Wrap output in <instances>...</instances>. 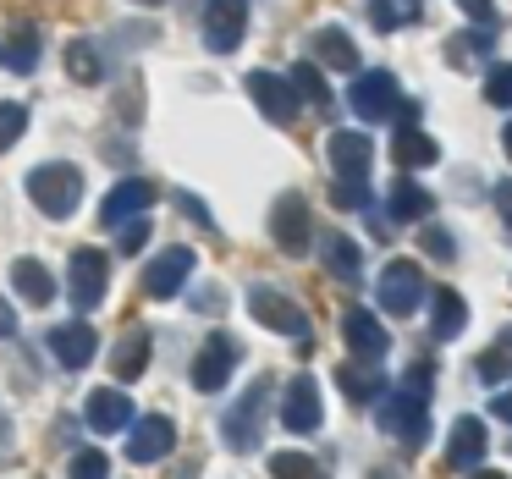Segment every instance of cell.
<instances>
[{"instance_id": "obj_1", "label": "cell", "mask_w": 512, "mask_h": 479, "mask_svg": "<svg viewBox=\"0 0 512 479\" xmlns=\"http://www.w3.org/2000/svg\"><path fill=\"white\" fill-rule=\"evenodd\" d=\"M430 386H435V364L424 358V364H413L402 375V386L391 397H380V413H375L380 430L408 446H424V430H430Z\"/></svg>"}, {"instance_id": "obj_2", "label": "cell", "mask_w": 512, "mask_h": 479, "mask_svg": "<svg viewBox=\"0 0 512 479\" xmlns=\"http://www.w3.org/2000/svg\"><path fill=\"white\" fill-rule=\"evenodd\" d=\"M28 199L39 204V215H50V221H67V215L83 204V171L67 166V160L34 166V171H28Z\"/></svg>"}, {"instance_id": "obj_3", "label": "cell", "mask_w": 512, "mask_h": 479, "mask_svg": "<svg viewBox=\"0 0 512 479\" xmlns=\"http://www.w3.org/2000/svg\"><path fill=\"white\" fill-rule=\"evenodd\" d=\"M265 402H270V380H248L243 397L232 402V408L221 413V441L232 446V452H254L259 435H265Z\"/></svg>"}, {"instance_id": "obj_4", "label": "cell", "mask_w": 512, "mask_h": 479, "mask_svg": "<svg viewBox=\"0 0 512 479\" xmlns=\"http://www.w3.org/2000/svg\"><path fill=\"white\" fill-rule=\"evenodd\" d=\"M105 287H111V254H105V248H78V254H72V276H67V292H72V303H78V314L100 309Z\"/></svg>"}, {"instance_id": "obj_5", "label": "cell", "mask_w": 512, "mask_h": 479, "mask_svg": "<svg viewBox=\"0 0 512 479\" xmlns=\"http://www.w3.org/2000/svg\"><path fill=\"white\" fill-rule=\"evenodd\" d=\"M248 309H254V320H259V325H270V331H281V336H292V342L309 347V314H303L298 303L287 298V292H276V287H254V292H248Z\"/></svg>"}, {"instance_id": "obj_6", "label": "cell", "mask_w": 512, "mask_h": 479, "mask_svg": "<svg viewBox=\"0 0 512 479\" xmlns=\"http://www.w3.org/2000/svg\"><path fill=\"white\" fill-rule=\"evenodd\" d=\"M347 105L358 111V122H391V111L402 105V89L391 72H358L353 89H347Z\"/></svg>"}, {"instance_id": "obj_7", "label": "cell", "mask_w": 512, "mask_h": 479, "mask_svg": "<svg viewBox=\"0 0 512 479\" xmlns=\"http://www.w3.org/2000/svg\"><path fill=\"white\" fill-rule=\"evenodd\" d=\"M270 237H276L281 254L303 259V248H309V237H314L309 199H303V193H281L276 199V210H270Z\"/></svg>"}, {"instance_id": "obj_8", "label": "cell", "mask_w": 512, "mask_h": 479, "mask_svg": "<svg viewBox=\"0 0 512 479\" xmlns=\"http://www.w3.org/2000/svg\"><path fill=\"white\" fill-rule=\"evenodd\" d=\"M248 34V0H204V45L215 56H232Z\"/></svg>"}, {"instance_id": "obj_9", "label": "cell", "mask_w": 512, "mask_h": 479, "mask_svg": "<svg viewBox=\"0 0 512 479\" xmlns=\"http://www.w3.org/2000/svg\"><path fill=\"white\" fill-rule=\"evenodd\" d=\"M375 298L386 314H413L424 303V270L413 265V259H391L380 287H375Z\"/></svg>"}, {"instance_id": "obj_10", "label": "cell", "mask_w": 512, "mask_h": 479, "mask_svg": "<svg viewBox=\"0 0 512 479\" xmlns=\"http://www.w3.org/2000/svg\"><path fill=\"white\" fill-rule=\"evenodd\" d=\"M281 424H287L292 435H314L325 424V408H320V386H314V375H292L287 391H281Z\"/></svg>"}, {"instance_id": "obj_11", "label": "cell", "mask_w": 512, "mask_h": 479, "mask_svg": "<svg viewBox=\"0 0 512 479\" xmlns=\"http://www.w3.org/2000/svg\"><path fill=\"white\" fill-rule=\"evenodd\" d=\"M232 369H237V342H232V336L215 331L210 342L199 347V358H193V391L215 397V391H221L226 380H232Z\"/></svg>"}, {"instance_id": "obj_12", "label": "cell", "mask_w": 512, "mask_h": 479, "mask_svg": "<svg viewBox=\"0 0 512 479\" xmlns=\"http://www.w3.org/2000/svg\"><path fill=\"white\" fill-rule=\"evenodd\" d=\"M193 265H199V259H193V248H182V243L166 248V254H155L149 270H144V292L149 298H177V292L188 287Z\"/></svg>"}, {"instance_id": "obj_13", "label": "cell", "mask_w": 512, "mask_h": 479, "mask_svg": "<svg viewBox=\"0 0 512 479\" xmlns=\"http://www.w3.org/2000/svg\"><path fill=\"white\" fill-rule=\"evenodd\" d=\"M248 94H254V105L270 116L276 127H287L292 116H298V89H292V78H281V72H248Z\"/></svg>"}, {"instance_id": "obj_14", "label": "cell", "mask_w": 512, "mask_h": 479, "mask_svg": "<svg viewBox=\"0 0 512 479\" xmlns=\"http://www.w3.org/2000/svg\"><path fill=\"white\" fill-rule=\"evenodd\" d=\"M171 446H177V424H171L166 413H149V419H138L133 430H127V457H133V463H160Z\"/></svg>"}, {"instance_id": "obj_15", "label": "cell", "mask_w": 512, "mask_h": 479, "mask_svg": "<svg viewBox=\"0 0 512 479\" xmlns=\"http://www.w3.org/2000/svg\"><path fill=\"white\" fill-rule=\"evenodd\" d=\"M490 452V430L479 413H463V419L452 424V435H446V463L452 468H479Z\"/></svg>"}, {"instance_id": "obj_16", "label": "cell", "mask_w": 512, "mask_h": 479, "mask_svg": "<svg viewBox=\"0 0 512 479\" xmlns=\"http://www.w3.org/2000/svg\"><path fill=\"white\" fill-rule=\"evenodd\" d=\"M342 342H347V353H353V358H380L391 347V331L380 325V314L347 309L342 314Z\"/></svg>"}, {"instance_id": "obj_17", "label": "cell", "mask_w": 512, "mask_h": 479, "mask_svg": "<svg viewBox=\"0 0 512 479\" xmlns=\"http://www.w3.org/2000/svg\"><path fill=\"white\" fill-rule=\"evenodd\" d=\"M325 155H331V171H336V177H364L369 160H375V144H369L358 127H336V133L325 138Z\"/></svg>"}, {"instance_id": "obj_18", "label": "cell", "mask_w": 512, "mask_h": 479, "mask_svg": "<svg viewBox=\"0 0 512 479\" xmlns=\"http://www.w3.org/2000/svg\"><path fill=\"white\" fill-rule=\"evenodd\" d=\"M149 204H155V182H144V177H122L111 193H105L100 221H105V226H122V221H133V215H144Z\"/></svg>"}, {"instance_id": "obj_19", "label": "cell", "mask_w": 512, "mask_h": 479, "mask_svg": "<svg viewBox=\"0 0 512 479\" xmlns=\"http://www.w3.org/2000/svg\"><path fill=\"white\" fill-rule=\"evenodd\" d=\"M50 353L61 358V369H83V364H94V353H100V336H94V325H83V320L56 325V331H50Z\"/></svg>"}, {"instance_id": "obj_20", "label": "cell", "mask_w": 512, "mask_h": 479, "mask_svg": "<svg viewBox=\"0 0 512 479\" xmlns=\"http://www.w3.org/2000/svg\"><path fill=\"white\" fill-rule=\"evenodd\" d=\"M336 386L347 391V402H380L386 397V375H380L375 358H347V364H336Z\"/></svg>"}, {"instance_id": "obj_21", "label": "cell", "mask_w": 512, "mask_h": 479, "mask_svg": "<svg viewBox=\"0 0 512 479\" xmlns=\"http://www.w3.org/2000/svg\"><path fill=\"white\" fill-rule=\"evenodd\" d=\"M463 331H468V303H463V292L435 287V292H430V336H435V342H457Z\"/></svg>"}, {"instance_id": "obj_22", "label": "cell", "mask_w": 512, "mask_h": 479, "mask_svg": "<svg viewBox=\"0 0 512 479\" xmlns=\"http://www.w3.org/2000/svg\"><path fill=\"white\" fill-rule=\"evenodd\" d=\"M83 413H89V424H94L100 435H116V430H127V424H133V402H127L116 386H100V391H89V402H83Z\"/></svg>"}, {"instance_id": "obj_23", "label": "cell", "mask_w": 512, "mask_h": 479, "mask_svg": "<svg viewBox=\"0 0 512 479\" xmlns=\"http://www.w3.org/2000/svg\"><path fill=\"white\" fill-rule=\"evenodd\" d=\"M309 50H314V61L331 67V72H358V45L347 39V28H314Z\"/></svg>"}, {"instance_id": "obj_24", "label": "cell", "mask_w": 512, "mask_h": 479, "mask_svg": "<svg viewBox=\"0 0 512 479\" xmlns=\"http://www.w3.org/2000/svg\"><path fill=\"white\" fill-rule=\"evenodd\" d=\"M12 287L23 292V303H34V309H45V303L56 298V276H50L45 259H17V265H12Z\"/></svg>"}, {"instance_id": "obj_25", "label": "cell", "mask_w": 512, "mask_h": 479, "mask_svg": "<svg viewBox=\"0 0 512 479\" xmlns=\"http://www.w3.org/2000/svg\"><path fill=\"white\" fill-rule=\"evenodd\" d=\"M391 160H397L402 171H419V166H435V160H441V144H435L430 133H419V127H402V133L391 138Z\"/></svg>"}, {"instance_id": "obj_26", "label": "cell", "mask_w": 512, "mask_h": 479, "mask_svg": "<svg viewBox=\"0 0 512 479\" xmlns=\"http://www.w3.org/2000/svg\"><path fill=\"white\" fill-rule=\"evenodd\" d=\"M111 369H116V380H127V386H133V380L149 369V331H144V325H133V331H122V342H116V358H111Z\"/></svg>"}, {"instance_id": "obj_27", "label": "cell", "mask_w": 512, "mask_h": 479, "mask_svg": "<svg viewBox=\"0 0 512 479\" xmlns=\"http://www.w3.org/2000/svg\"><path fill=\"white\" fill-rule=\"evenodd\" d=\"M0 67H12V72H34L39 67V28L34 23H17L12 34L0 39Z\"/></svg>"}, {"instance_id": "obj_28", "label": "cell", "mask_w": 512, "mask_h": 479, "mask_svg": "<svg viewBox=\"0 0 512 479\" xmlns=\"http://www.w3.org/2000/svg\"><path fill=\"white\" fill-rule=\"evenodd\" d=\"M320 259H325V270H331L336 281H347V287H353V281L364 276V270H358V265H364V254H358V243H353L347 232H331V237H325Z\"/></svg>"}, {"instance_id": "obj_29", "label": "cell", "mask_w": 512, "mask_h": 479, "mask_svg": "<svg viewBox=\"0 0 512 479\" xmlns=\"http://www.w3.org/2000/svg\"><path fill=\"white\" fill-rule=\"evenodd\" d=\"M430 210H435V199L419 188V182H391V199H386L391 221H424Z\"/></svg>"}, {"instance_id": "obj_30", "label": "cell", "mask_w": 512, "mask_h": 479, "mask_svg": "<svg viewBox=\"0 0 512 479\" xmlns=\"http://www.w3.org/2000/svg\"><path fill=\"white\" fill-rule=\"evenodd\" d=\"M292 89H298V100H309L314 111L331 105V89H325V78H320V61H298V67H292Z\"/></svg>"}, {"instance_id": "obj_31", "label": "cell", "mask_w": 512, "mask_h": 479, "mask_svg": "<svg viewBox=\"0 0 512 479\" xmlns=\"http://www.w3.org/2000/svg\"><path fill=\"white\" fill-rule=\"evenodd\" d=\"M67 72H72L78 83H100V78H105L100 50H94L89 39H72V45H67Z\"/></svg>"}, {"instance_id": "obj_32", "label": "cell", "mask_w": 512, "mask_h": 479, "mask_svg": "<svg viewBox=\"0 0 512 479\" xmlns=\"http://www.w3.org/2000/svg\"><path fill=\"white\" fill-rule=\"evenodd\" d=\"M270 479H331V474L303 452H276L270 457Z\"/></svg>"}, {"instance_id": "obj_33", "label": "cell", "mask_w": 512, "mask_h": 479, "mask_svg": "<svg viewBox=\"0 0 512 479\" xmlns=\"http://www.w3.org/2000/svg\"><path fill=\"white\" fill-rule=\"evenodd\" d=\"M23 133H28V111L17 100H0V155H6Z\"/></svg>"}, {"instance_id": "obj_34", "label": "cell", "mask_w": 512, "mask_h": 479, "mask_svg": "<svg viewBox=\"0 0 512 479\" xmlns=\"http://www.w3.org/2000/svg\"><path fill=\"white\" fill-rule=\"evenodd\" d=\"M331 204H336V210H369V188H364V177H336Z\"/></svg>"}, {"instance_id": "obj_35", "label": "cell", "mask_w": 512, "mask_h": 479, "mask_svg": "<svg viewBox=\"0 0 512 479\" xmlns=\"http://www.w3.org/2000/svg\"><path fill=\"white\" fill-rule=\"evenodd\" d=\"M72 479H111V463H105V452H78L67 463Z\"/></svg>"}, {"instance_id": "obj_36", "label": "cell", "mask_w": 512, "mask_h": 479, "mask_svg": "<svg viewBox=\"0 0 512 479\" xmlns=\"http://www.w3.org/2000/svg\"><path fill=\"white\" fill-rule=\"evenodd\" d=\"M144 243H149V221H144V215H133V221L116 226V248H122V254H138Z\"/></svg>"}, {"instance_id": "obj_37", "label": "cell", "mask_w": 512, "mask_h": 479, "mask_svg": "<svg viewBox=\"0 0 512 479\" xmlns=\"http://www.w3.org/2000/svg\"><path fill=\"white\" fill-rule=\"evenodd\" d=\"M369 23H375L380 34H391V28H402V23H408V12H402L397 0H369Z\"/></svg>"}, {"instance_id": "obj_38", "label": "cell", "mask_w": 512, "mask_h": 479, "mask_svg": "<svg viewBox=\"0 0 512 479\" xmlns=\"http://www.w3.org/2000/svg\"><path fill=\"white\" fill-rule=\"evenodd\" d=\"M507 369H512V358H507V342H496L485 358H479V380H485V386H496V380L507 375Z\"/></svg>"}, {"instance_id": "obj_39", "label": "cell", "mask_w": 512, "mask_h": 479, "mask_svg": "<svg viewBox=\"0 0 512 479\" xmlns=\"http://www.w3.org/2000/svg\"><path fill=\"white\" fill-rule=\"evenodd\" d=\"M485 100H490V105H512V67H490Z\"/></svg>"}, {"instance_id": "obj_40", "label": "cell", "mask_w": 512, "mask_h": 479, "mask_svg": "<svg viewBox=\"0 0 512 479\" xmlns=\"http://www.w3.org/2000/svg\"><path fill=\"white\" fill-rule=\"evenodd\" d=\"M419 243H424V254H435V259H452V254H457V243L441 232V226H424V237H419Z\"/></svg>"}, {"instance_id": "obj_41", "label": "cell", "mask_w": 512, "mask_h": 479, "mask_svg": "<svg viewBox=\"0 0 512 479\" xmlns=\"http://www.w3.org/2000/svg\"><path fill=\"white\" fill-rule=\"evenodd\" d=\"M221 303H226V292H221V287H204L199 298H193V309H199V314H210V309L221 314Z\"/></svg>"}, {"instance_id": "obj_42", "label": "cell", "mask_w": 512, "mask_h": 479, "mask_svg": "<svg viewBox=\"0 0 512 479\" xmlns=\"http://www.w3.org/2000/svg\"><path fill=\"white\" fill-rule=\"evenodd\" d=\"M6 336H17V314H12V303L0 298V342H6Z\"/></svg>"}, {"instance_id": "obj_43", "label": "cell", "mask_w": 512, "mask_h": 479, "mask_svg": "<svg viewBox=\"0 0 512 479\" xmlns=\"http://www.w3.org/2000/svg\"><path fill=\"white\" fill-rule=\"evenodd\" d=\"M457 6H463L468 17H479V23H490V6H496V0H457Z\"/></svg>"}, {"instance_id": "obj_44", "label": "cell", "mask_w": 512, "mask_h": 479, "mask_svg": "<svg viewBox=\"0 0 512 479\" xmlns=\"http://www.w3.org/2000/svg\"><path fill=\"white\" fill-rule=\"evenodd\" d=\"M496 210H501V221L512 226V182H501V188H496Z\"/></svg>"}, {"instance_id": "obj_45", "label": "cell", "mask_w": 512, "mask_h": 479, "mask_svg": "<svg viewBox=\"0 0 512 479\" xmlns=\"http://www.w3.org/2000/svg\"><path fill=\"white\" fill-rule=\"evenodd\" d=\"M490 413H496V419H507V424H512V386H507V391H496V402H490Z\"/></svg>"}, {"instance_id": "obj_46", "label": "cell", "mask_w": 512, "mask_h": 479, "mask_svg": "<svg viewBox=\"0 0 512 479\" xmlns=\"http://www.w3.org/2000/svg\"><path fill=\"white\" fill-rule=\"evenodd\" d=\"M182 210H188L199 226H210V215H204V204H199V199H182ZM210 232H215V226H210Z\"/></svg>"}, {"instance_id": "obj_47", "label": "cell", "mask_w": 512, "mask_h": 479, "mask_svg": "<svg viewBox=\"0 0 512 479\" xmlns=\"http://www.w3.org/2000/svg\"><path fill=\"white\" fill-rule=\"evenodd\" d=\"M501 149H507V160H512V122H507V133H501Z\"/></svg>"}, {"instance_id": "obj_48", "label": "cell", "mask_w": 512, "mask_h": 479, "mask_svg": "<svg viewBox=\"0 0 512 479\" xmlns=\"http://www.w3.org/2000/svg\"><path fill=\"white\" fill-rule=\"evenodd\" d=\"M474 479H507V474H496V468H479V474Z\"/></svg>"}, {"instance_id": "obj_49", "label": "cell", "mask_w": 512, "mask_h": 479, "mask_svg": "<svg viewBox=\"0 0 512 479\" xmlns=\"http://www.w3.org/2000/svg\"><path fill=\"white\" fill-rule=\"evenodd\" d=\"M133 6H160V0H133Z\"/></svg>"}, {"instance_id": "obj_50", "label": "cell", "mask_w": 512, "mask_h": 479, "mask_svg": "<svg viewBox=\"0 0 512 479\" xmlns=\"http://www.w3.org/2000/svg\"><path fill=\"white\" fill-rule=\"evenodd\" d=\"M375 479H380V474H375Z\"/></svg>"}]
</instances>
